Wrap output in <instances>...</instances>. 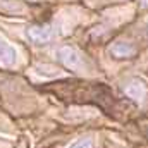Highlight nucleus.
<instances>
[{"instance_id": "f257e3e1", "label": "nucleus", "mask_w": 148, "mask_h": 148, "mask_svg": "<svg viewBox=\"0 0 148 148\" xmlns=\"http://www.w3.org/2000/svg\"><path fill=\"white\" fill-rule=\"evenodd\" d=\"M110 53L115 59H129L136 53V47L127 41H115L110 47Z\"/></svg>"}, {"instance_id": "f03ea898", "label": "nucleus", "mask_w": 148, "mask_h": 148, "mask_svg": "<svg viewBox=\"0 0 148 148\" xmlns=\"http://www.w3.org/2000/svg\"><path fill=\"white\" fill-rule=\"evenodd\" d=\"M28 36L35 43H43L52 38V29L48 26H33L28 29Z\"/></svg>"}, {"instance_id": "7ed1b4c3", "label": "nucleus", "mask_w": 148, "mask_h": 148, "mask_svg": "<svg viewBox=\"0 0 148 148\" xmlns=\"http://www.w3.org/2000/svg\"><path fill=\"white\" fill-rule=\"evenodd\" d=\"M59 59L67 66V67H76L77 64H79V57H77V53L74 52L73 48H60L59 50Z\"/></svg>"}, {"instance_id": "20e7f679", "label": "nucleus", "mask_w": 148, "mask_h": 148, "mask_svg": "<svg viewBox=\"0 0 148 148\" xmlns=\"http://www.w3.org/2000/svg\"><path fill=\"white\" fill-rule=\"evenodd\" d=\"M0 59L5 62H14V59H16V52L2 40H0Z\"/></svg>"}, {"instance_id": "39448f33", "label": "nucleus", "mask_w": 148, "mask_h": 148, "mask_svg": "<svg viewBox=\"0 0 148 148\" xmlns=\"http://www.w3.org/2000/svg\"><path fill=\"white\" fill-rule=\"evenodd\" d=\"M127 95L129 97H133V98H140V97H143L145 95V86H143V83H138V81H134V83H131L129 86H127Z\"/></svg>"}, {"instance_id": "423d86ee", "label": "nucleus", "mask_w": 148, "mask_h": 148, "mask_svg": "<svg viewBox=\"0 0 148 148\" xmlns=\"http://www.w3.org/2000/svg\"><path fill=\"white\" fill-rule=\"evenodd\" d=\"M141 5L143 7H148V0H141Z\"/></svg>"}]
</instances>
